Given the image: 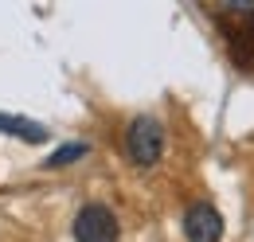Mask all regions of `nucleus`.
Listing matches in <instances>:
<instances>
[{"label": "nucleus", "instance_id": "1", "mask_svg": "<svg viewBox=\"0 0 254 242\" xmlns=\"http://www.w3.org/2000/svg\"><path fill=\"white\" fill-rule=\"evenodd\" d=\"M215 16H227L223 24V35L231 39V59L235 66L254 59V4H215L211 8Z\"/></svg>", "mask_w": 254, "mask_h": 242}, {"label": "nucleus", "instance_id": "5", "mask_svg": "<svg viewBox=\"0 0 254 242\" xmlns=\"http://www.w3.org/2000/svg\"><path fill=\"white\" fill-rule=\"evenodd\" d=\"M0 133H12V137L32 141V145L47 141V129H43V125H35V121H28V118H8V114H0Z\"/></svg>", "mask_w": 254, "mask_h": 242}, {"label": "nucleus", "instance_id": "2", "mask_svg": "<svg viewBox=\"0 0 254 242\" xmlns=\"http://www.w3.org/2000/svg\"><path fill=\"white\" fill-rule=\"evenodd\" d=\"M160 152H164V129H160L157 118H133L126 129V156L129 164H137V168H153L160 160Z\"/></svg>", "mask_w": 254, "mask_h": 242}, {"label": "nucleus", "instance_id": "3", "mask_svg": "<svg viewBox=\"0 0 254 242\" xmlns=\"http://www.w3.org/2000/svg\"><path fill=\"white\" fill-rule=\"evenodd\" d=\"M122 227L106 203H86L74 215V242H118Z\"/></svg>", "mask_w": 254, "mask_h": 242}, {"label": "nucleus", "instance_id": "4", "mask_svg": "<svg viewBox=\"0 0 254 242\" xmlns=\"http://www.w3.org/2000/svg\"><path fill=\"white\" fill-rule=\"evenodd\" d=\"M184 239L188 242H219L223 239V215L215 203L199 199L184 211Z\"/></svg>", "mask_w": 254, "mask_h": 242}, {"label": "nucleus", "instance_id": "6", "mask_svg": "<svg viewBox=\"0 0 254 242\" xmlns=\"http://www.w3.org/2000/svg\"><path fill=\"white\" fill-rule=\"evenodd\" d=\"M90 152V145L86 141H70V145H63V149H55L47 160H43V168H63V164H74V160H82Z\"/></svg>", "mask_w": 254, "mask_h": 242}]
</instances>
